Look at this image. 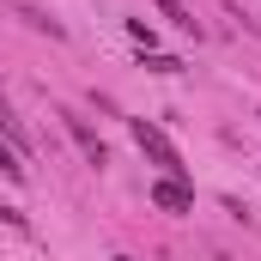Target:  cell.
<instances>
[{
    "label": "cell",
    "mask_w": 261,
    "mask_h": 261,
    "mask_svg": "<svg viewBox=\"0 0 261 261\" xmlns=\"http://www.w3.org/2000/svg\"><path fill=\"white\" fill-rule=\"evenodd\" d=\"M61 122H67V134H73V146L85 152V164H97V170H103V164H110V146L97 140V128H91L79 110H61Z\"/></svg>",
    "instance_id": "2"
},
{
    "label": "cell",
    "mask_w": 261,
    "mask_h": 261,
    "mask_svg": "<svg viewBox=\"0 0 261 261\" xmlns=\"http://www.w3.org/2000/svg\"><path fill=\"white\" fill-rule=\"evenodd\" d=\"M18 18H24V24H31V31H43V37H67L61 24H55V18H49V12H37V6H18Z\"/></svg>",
    "instance_id": "6"
},
{
    "label": "cell",
    "mask_w": 261,
    "mask_h": 261,
    "mask_svg": "<svg viewBox=\"0 0 261 261\" xmlns=\"http://www.w3.org/2000/svg\"><path fill=\"white\" fill-rule=\"evenodd\" d=\"M128 134H134V146H140V152H146V158H152V164H164V170H170V176H176V170H182V158H176V146H170V140H164V128H152V122H146V116H128Z\"/></svg>",
    "instance_id": "1"
},
{
    "label": "cell",
    "mask_w": 261,
    "mask_h": 261,
    "mask_svg": "<svg viewBox=\"0 0 261 261\" xmlns=\"http://www.w3.org/2000/svg\"><path fill=\"white\" fill-rule=\"evenodd\" d=\"M128 37L140 43V49H152V24H146V18H128Z\"/></svg>",
    "instance_id": "8"
},
{
    "label": "cell",
    "mask_w": 261,
    "mask_h": 261,
    "mask_svg": "<svg viewBox=\"0 0 261 261\" xmlns=\"http://www.w3.org/2000/svg\"><path fill=\"white\" fill-rule=\"evenodd\" d=\"M146 67H152V73H182V61H176V55H146Z\"/></svg>",
    "instance_id": "9"
},
{
    "label": "cell",
    "mask_w": 261,
    "mask_h": 261,
    "mask_svg": "<svg viewBox=\"0 0 261 261\" xmlns=\"http://www.w3.org/2000/svg\"><path fill=\"white\" fill-rule=\"evenodd\" d=\"M152 206H164V213H189V206H195V189H189L182 176H164V182H152Z\"/></svg>",
    "instance_id": "3"
},
{
    "label": "cell",
    "mask_w": 261,
    "mask_h": 261,
    "mask_svg": "<svg viewBox=\"0 0 261 261\" xmlns=\"http://www.w3.org/2000/svg\"><path fill=\"white\" fill-rule=\"evenodd\" d=\"M0 176H6V182H24V158H18L6 140H0Z\"/></svg>",
    "instance_id": "7"
},
{
    "label": "cell",
    "mask_w": 261,
    "mask_h": 261,
    "mask_svg": "<svg viewBox=\"0 0 261 261\" xmlns=\"http://www.w3.org/2000/svg\"><path fill=\"white\" fill-rule=\"evenodd\" d=\"M152 6H158V12H164V18H170V24H176V31H189V37H200V24H195V12H189V6H182V0H152Z\"/></svg>",
    "instance_id": "4"
},
{
    "label": "cell",
    "mask_w": 261,
    "mask_h": 261,
    "mask_svg": "<svg viewBox=\"0 0 261 261\" xmlns=\"http://www.w3.org/2000/svg\"><path fill=\"white\" fill-rule=\"evenodd\" d=\"M0 134H6V146H12V152H18V158H24V152H31V134L18 128V116H12V110H6V103H0Z\"/></svg>",
    "instance_id": "5"
},
{
    "label": "cell",
    "mask_w": 261,
    "mask_h": 261,
    "mask_svg": "<svg viewBox=\"0 0 261 261\" xmlns=\"http://www.w3.org/2000/svg\"><path fill=\"white\" fill-rule=\"evenodd\" d=\"M0 225H24V213H18V206H6V200H0Z\"/></svg>",
    "instance_id": "10"
}]
</instances>
